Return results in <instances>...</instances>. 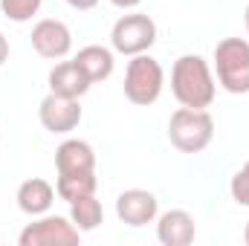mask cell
Instances as JSON below:
<instances>
[{"instance_id": "1", "label": "cell", "mask_w": 249, "mask_h": 246, "mask_svg": "<svg viewBox=\"0 0 249 246\" xmlns=\"http://www.w3.org/2000/svg\"><path fill=\"white\" fill-rule=\"evenodd\" d=\"M171 93L183 107L206 110L217 93L214 70L209 67V61L203 55H194V53L180 55L171 67Z\"/></svg>"}, {"instance_id": "2", "label": "cell", "mask_w": 249, "mask_h": 246, "mask_svg": "<svg viewBox=\"0 0 249 246\" xmlns=\"http://www.w3.org/2000/svg\"><path fill=\"white\" fill-rule=\"evenodd\" d=\"M168 139L180 154H200L214 139V119L209 110L177 107L168 119Z\"/></svg>"}, {"instance_id": "3", "label": "cell", "mask_w": 249, "mask_h": 246, "mask_svg": "<svg viewBox=\"0 0 249 246\" xmlns=\"http://www.w3.org/2000/svg\"><path fill=\"white\" fill-rule=\"evenodd\" d=\"M162 87H165V70L157 58H151L148 53L142 55H130L127 70H124V99L130 105H139V107H148L154 105L160 96H162Z\"/></svg>"}, {"instance_id": "4", "label": "cell", "mask_w": 249, "mask_h": 246, "mask_svg": "<svg viewBox=\"0 0 249 246\" xmlns=\"http://www.w3.org/2000/svg\"><path fill=\"white\" fill-rule=\"evenodd\" d=\"M214 78L232 96L249 93V41L223 38L214 47Z\"/></svg>"}, {"instance_id": "5", "label": "cell", "mask_w": 249, "mask_h": 246, "mask_svg": "<svg viewBox=\"0 0 249 246\" xmlns=\"http://www.w3.org/2000/svg\"><path fill=\"white\" fill-rule=\"evenodd\" d=\"M157 44V23L154 18L142 15V12H127L122 15L113 29H110V47L119 55H142Z\"/></svg>"}, {"instance_id": "6", "label": "cell", "mask_w": 249, "mask_h": 246, "mask_svg": "<svg viewBox=\"0 0 249 246\" xmlns=\"http://www.w3.org/2000/svg\"><path fill=\"white\" fill-rule=\"evenodd\" d=\"M81 241V232L75 223L61 214H41L35 217L18 238L20 246H75Z\"/></svg>"}, {"instance_id": "7", "label": "cell", "mask_w": 249, "mask_h": 246, "mask_svg": "<svg viewBox=\"0 0 249 246\" xmlns=\"http://www.w3.org/2000/svg\"><path fill=\"white\" fill-rule=\"evenodd\" d=\"M32 50L47 61H61L72 50V32L64 20L44 18L32 26Z\"/></svg>"}, {"instance_id": "8", "label": "cell", "mask_w": 249, "mask_h": 246, "mask_svg": "<svg viewBox=\"0 0 249 246\" xmlns=\"http://www.w3.org/2000/svg\"><path fill=\"white\" fill-rule=\"evenodd\" d=\"M81 116L84 113H81L78 99H67V96H58V93H50L38 107V119L44 124V130L58 133V136L72 133L81 124Z\"/></svg>"}, {"instance_id": "9", "label": "cell", "mask_w": 249, "mask_h": 246, "mask_svg": "<svg viewBox=\"0 0 249 246\" xmlns=\"http://www.w3.org/2000/svg\"><path fill=\"white\" fill-rule=\"evenodd\" d=\"M160 214V200L145 188H127L116 197V217L130 229H142L154 223Z\"/></svg>"}, {"instance_id": "10", "label": "cell", "mask_w": 249, "mask_h": 246, "mask_svg": "<svg viewBox=\"0 0 249 246\" xmlns=\"http://www.w3.org/2000/svg\"><path fill=\"white\" fill-rule=\"evenodd\" d=\"M197 226L186 209H168L157 217V238L162 246H188L194 244Z\"/></svg>"}, {"instance_id": "11", "label": "cell", "mask_w": 249, "mask_h": 246, "mask_svg": "<svg viewBox=\"0 0 249 246\" xmlns=\"http://www.w3.org/2000/svg\"><path fill=\"white\" fill-rule=\"evenodd\" d=\"M55 168L58 174H87L96 171V151L84 139H64L55 148Z\"/></svg>"}, {"instance_id": "12", "label": "cell", "mask_w": 249, "mask_h": 246, "mask_svg": "<svg viewBox=\"0 0 249 246\" xmlns=\"http://www.w3.org/2000/svg\"><path fill=\"white\" fill-rule=\"evenodd\" d=\"M15 200H18V209H20L23 214L41 217V214H47V211L53 209V203H55V188L47 183V180H41V177H32V180H23V183L18 185Z\"/></svg>"}, {"instance_id": "13", "label": "cell", "mask_w": 249, "mask_h": 246, "mask_svg": "<svg viewBox=\"0 0 249 246\" xmlns=\"http://www.w3.org/2000/svg\"><path fill=\"white\" fill-rule=\"evenodd\" d=\"M47 81H50V93H58V96H67V99H81L93 87V81L84 75V70L75 61L55 64L50 70V78Z\"/></svg>"}, {"instance_id": "14", "label": "cell", "mask_w": 249, "mask_h": 246, "mask_svg": "<svg viewBox=\"0 0 249 246\" xmlns=\"http://www.w3.org/2000/svg\"><path fill=\"white\" fill-rule=\"evenodd\" d=\"M72 61L84 70V75H87L93 84H99V81H105V78H110V75H113L116 55H113V50H110V47L87 44V47H81V50H78V55H75Z\"/></svg>"}, {"instance_id": "15", "label": "cell", "mask_w": 249, "mask_h": 246, "mask_svg": "<svg viewBox=\"0 0 249 246\" xmlns=\"http://www.w3.org/2000/svg\"><path fill=\"white\" fill-rule=\"evenodd\" d=\"M99 180H96V171H87V174H58L55 180V194L61 197L64 203H75L87 194H96Z\"/></svg>"}, {"instance_id": "16", "label": "cell", "mask_w": 249, "mask_h": 246, "mask_svg": "<svg viewBox=\"0 0 249 246\" xmlns=\"http://www.w3.org/2000/svg\"><path fill=\"white\" fill-rule=\"evenodd\" d=\"M70 220L75 223L78 232H93L105 223V209L96 200V194H87L75 203H70Z\"/></svg>"}, {"instance_id": "17", "label": "cell", "mask_w": 249, "mask_h": 246, "mask_svg": "<svg viewBox=\"0 0 249 246\" xmlns=\"http://www.w3.org/2000/svg\"><path fill=\"white\" fill-rule=\"evenodd\" d=\"M41 3L44 0H0V12H3V18H9L15 23H26L38 15Z\"/></svg>"}, {"instance_id": "18", "label": "cell", "mask_w": 249, "mask_h": 246, "mask_svg": "<svg viewBox=\"0 0 249 246\" xmlns=\"http://www.w3.org/2000/svg\"><path fill=\"white\" fill-rule=\"evenodd\" d=\"M229 194H232V200L238 206H247L249 209V159L244 162V168L235 171V177L229 183Z\"/></svg>"}, {"instance_id": "19", "label": "cell", "mask_w": 249, "mask_h": 246, "mask_svg": "<svg viewBox=\"0 0 249 246\" xmlns=\"http://www.w3.org/2000/svg\"><path fill=\"white\" fill-rule=\"evenodd\" d=\"M64 3L72 6V9H78V12H90V9L99 6V0H64Z\"/></svg>"}, {"instance_id": "20", "label": "cell", "mask_w": 249, "mask_h": 246, "mask_svg": "<svg viewBox=\"0 0 249 246\" xmlns=\"http://www.w3.org/2000/svg\"><path fill=\"white\" fill-rule=\"evenodd\" d=\"M6 61H9V41H6V35L0 32V67Z\"/></svg>"}, {"instance_id": "21", "label": "cell", "mask_w": 249, "mask_h": 246, "mask_svg": "<svg viewBox=\"0 0 249 246\" xmlns=\"http://www.w3.org/2000/svg\"><path fill=\"white\" fill-rule=\"evenodd\" d=\"M110 3H113L116 9H136L142 0H110Z\"/></svg>"}, {"instance_id": "22", "label": "cell", "mask_w": 249, "mask_h": 246, "mask_svg": "<svg viewBox=\"0 0 249 246\" xmlns=\"http://www.w3.org/2000/svg\"><path fill=\"white\" fill-rule=\"evenodd\" d=\"M244 23H247V32H249V3H247V9H244Z\"/></svg>"}, {"instance_id": "23", "label": "cell", "mask_w": 249, "mask_h": 246, "mask_svg": "<svg viewBox=\"0 0 249 246\" xmlns=\"http://www.w3.org/2000/svg\"><path fill=\"white\" fill-rule=\"evenodd\" d=\"M244 241H247V246H249V223H247V229H244Z\"/></svg>"}]
</instances>
